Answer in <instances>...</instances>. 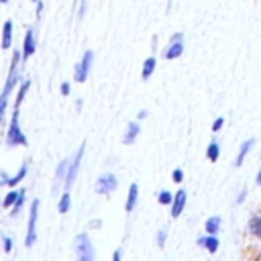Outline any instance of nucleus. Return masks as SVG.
Here are the masks:
<instances>
[{
    "mask_svg": "<svg viewBox=\"0 0 261 261\" xmlns=\"http://www.w3.org/2000/svg\"><path fill=\"white\" fill-rule=\"evenodd\" d=\"M6 143H8V147H14V145H27V137H24V135L20 133V128H18V108H16L14 114H12V120H10V126H8Z\"/></svg>",
    "mask_w": 261,
    "mask_h": 261,
    "instance_id": "1",
    "label": "nucleus"
},
{
    "mask_svg": "<svg viewBox=\"0 0 261 261\" xmlns=\"http://www.w3.org/2000/svg\"><path fill=\"white\" fill-rule=\"evenodd\" d=\"M18 59H20V55L14 53L12 63H10V73H8V80H6V86H4V92H2V96H0V122H2V116H4V108H6L8 94H10L12 86H14V71H16V63H18Z\"/></svg>",
    "mask_w": 261,
    "mask_h": 261,
    "instance_id": "2",
    "label": "nucleus"
},
{
    "mask_svg": "<svg viewBox=\"0 0 261 261\" xmlns=\"http://www.w3.org/2000/svg\"><path fill=\"white\" fill-rule=\"evenodd\" d=\"M75 251H77V257L82 261H92L94 251H92V243H90L88 234H84V232L77 234V239H75Z\"/></svg>",
    "mask_w": 261,
    "mask_h": 261,
    "instance_id": "3",
    "label": "nucleus"
},
{
    "mask_svg": "<svg viewBox=\"0 0 261 261\" xmlns=\"http://www.w3.org/2000/svg\"><path fill=\"white\" fill-rule=\"evenodd\" d=\"M37 212H39V200H33L31 204V216H29V228H27V241L24 245L31 247L35 243V237H37Z\"/></svg>",
    "mask_w": 261,
    "mask_h": 261,
    "instance_id": "4",
    "label": "nucleus"
},
{
    "mask_svg": "<svg viewBox=\"0 0 261 261\" xmlns=\"http://www.w3.org/2000/svg\"><path fill=\"white\" fill-rule=\"evenodd\" d=\"M92 57H94V53L92 51H86L84 53V59L75 65V82H84L86 80V75H88V71H90V65H92Z\"/></svg>",
    "mask_w": 261,
    "mask_h": 261,
    "instance_id": "5",
    "label": "nucleus"
},
{
    "mask_svg": "<svg viewBox=\"0 0 261 261\" xmlns=\"http://www.w3.org/2000/svg\"><path fill=\"white\" fill-rule=\"evenodd\" d=\"M84 147H86V145H82V147L77 149V153L73 155V159L69 161V171H67V175H65V188H69V186L73 184V179H75V173H77V167H80V159H82V155H84Z\"/></svg>",
    "mask_w": 261,
    "mask_h": 261,
    "instance_id": "6",
    "label": "nucleus"
},
{
    "mask_svg": "<svg viewBox=\"0 0 261 261\" xmlns=\"http://www.w3.org/2000/svg\"><path fill=\"white\" fill-rule=\"evenodd\" d=\"M114 188H116V177L112 173L100 175V179L96 184V192L98 194H110V192H114Z\"/></svg>",
    "mask_w": 261,
    "mask_h": 261,
    "instance_id": "7",
    "label": "nucleus"
},
{
    "mask_svg": "<svg viewBox=\"0 0 261 261\" xmlns=\"http://www.w3.org/2000/svg\"><path fill=\"white\" fill-rule=\"evenodd\" d=\"M33 51H35V33L29 29L27 33H24V45H22V57L24 59H29L31 55H33Z\"/></svg>",
    "mask_w": 261,
    "mask_h": 261,
    "instance_id": "8",
    "label": "nucleus"
},
{
    "mask_svg": "<svg viewBox=\"0 0 261 261\" xmlns=\"http://www.w3.org/2000/svg\"><path fill=\"white\" fill-rule=\"evenodd\" d=\"M184 204H186V192L179 190L175 196H173V202H171V216H179V212L184 210Z\"/></svg>",
    "mask_w": 261,
    "mask_h": 261,
    "instance_id": "9",
    "label": "nucleus"
},
{
    "mask_svg": "<svg viewBox=\"0 0 261 261\" xmlns=\"http://www.w3.org/2000/svg\"><path fill=\"white\" fill-rule=\"evenodd\" d=\"M184 53V45H181V39H173V43L169 45V49L165 51V57L167 59H173V57H179Z\"/></svg>",
    "mask_w": 261,
    "mask_h": 261,
    "instance_id": "10",
    "label": "nucleus"
},
{
    "mask_svg": "<svg viewBox=\"0 0 261 261\" xmlns=\"http://www.w3.org/2000/svg\"><path fill=\"white\" fill-rule=\"evenodd\" d=\"M139 130H141V128H139L137 122H128V126H126V135L122 137V143H124V145H130V143L135 141V137L139 135Z\"/></svg>",
    "mask_w": 261,
    "mask_h": 261,
    "instance_id": "11",
    "label": "nucleus"
},
{
    "mask_svg": "<svg viewBox=\"0 0 261 261\" xmlns=\"http://www.w3.org/2000/svg\"><path fill=\"white\" fill-rule=\"evenodd\" d=\"M10 41H12V22L6 20L4 22V29H2V49H8L10 47Z\"/></svg>",
    "mask_w": 261,
    "mask_h": 261,
    "instance_id": "12",
    "label": "nucleus"
},
{
    "mask_svg": "<svg viewBox=\"0 0 261 261\" xmlns=\"http://www.w3.org/2000/svg\"><path fill=\"white\" fill-rule=\"evenodd\" d=\"M251 147H253V139H249V141H245V143L241 145V151H239V155H237V159H234V165H237V167L243 163V159H245V155L249 153Z\"/></svg>",
    "mask_w": 261,
    "mask_h": 261,
    "instance_id": "13",
    "label": "nucleus"
},
{
    "mask_svg": "<svg viewBox=\"0 0 261 261\" xmlns=\"http://www.w3.org/2000/svg\"><path fill=\"white\" fill-rule=\"evenodd\" d=\"M137 194H139V188H137V184H133V186H130V190H128V200H126V212H130V210L135 208V202H137Z\"/></svg>",
    "mask_w": 261,
    "mask_h": 261,
    "instance_id": "14",
    "label": "nucleus"
},
{
    "mask_svg": "<svg viewBox=\"0 0 261 261\" xmlns=\"http://www.w3.org/2000/svg\"><path fill=\"white\" fill-rule=\"evenodd\" d=\"M153 69H155V57H149L145 61V65H143V80H149L151 73H153Z\"/></svg>",
    "mask_w": 261,
    "mask_h": 261,
    "instance_id": "15",
    "label": "nucleus"
},
{
    "mask_svg": "<svg viewBox=\"0 0 261 261\" xmlns=\"http://www.w3.org/2000/svg\"><path fill=\"white\" fill-rule=\"evenodd\" d=\"M249 230L261 239V216H253V218H251V222H249Z\"/></svg>",
    "mask_w": 261,
    "mask_h": 261,
    "instance_id": "16",
    "label": "nucleus"
},
{
    "mask_svg": "<svg viewBox=\"0 0 261 261\" xmlns=\"http://www.w3.org/2000/svg\"><path fill=\"white\" fill-rule=\"evenodd\" d=\"M218 228H220V216H212V218H208V222H206V230H208L210 234H214Z\"/></svg>",
    "mask_w": 261,
    "mask_h": 261,
    "instance_id": "17",
    "label": "nucleus"
},
{
    "mask_svg": "<svg viewBox=\"0 0 261 261\" xmlns=\"http://www.w3.org/2000/svg\"><path fill=\"white\" fill-rule=\"evenodd\" d=\"M24 175H27V163L20 167V171H18L14 177H8V179H6V184H8V186H14V184H18V181H20Z\"/></svg>",
    "mask_w": 261,
    "mask_h": 261,
    "instance_id": "18",
    "label": "nucleus"
},
{
    "mask_svg": "<svg viewBox=\"0 0 261 261\" xmlns=\"http://www.w3.org/2000/svg\"><path fill=\"white\" fill-rule=\"evenodd\" d=\"M200 245H204L210 253H214L216 249H218V241L214 239V237H208V239H204V241H200Z\"/></svg>",
    "mask_w": 261,
    "mask_h": 261,
    "instance_id": "19",
    "label": "nucleus"
},
{
    "mask_svg": "<svg viewBox=\"0 0 261 261\" xmlns=\"http://www.w3.org/2000/svg\"><path fill=\"white\" fill-rule=\"evenodd\" d=\"M218 151H220L218 143H210V147H208V159L210 161H216L218 159Z\"/></svg>",
    "mask_w": 261,
    "mask_h": 261,
    "instance_id": "20",
    "label": "nucleus"
},
{
    "mask_svg": "<svg viewBox=\"0 0 261 261\" xmlns=\"http://www.w3.org/2000/svg\"><path fill=\"white\" fill-rule=\"evenodd\" d=\"M18 194H20V192H8V194H6V198H4V206H6V208H8V206H12V204L18 200Z\"/></svg>",
    "mask_w": 261,
    "mask_h": 261,
    "instance_id": "21",
    "label": "nucleus"
},
{
    "mask_svg": "<svg viewBox=\"0 0 261 261\" xmlns=\"http://www.w3.org/2000/svg\"><path fill=\"white\" fill-rule=\"evenodd\" d=\"M67 208H69V194H63L59 200V212L63 214V212H67Z\"/></svg>",
    "mask_w": 261,
    "mask_h": 261,
    "instance_id": "22",
    "label": "nucleus"
},
{
    "mask_svg": "<svg viewBox=\"0 0 261 261\" xmlns=\"http://www.w3.org/2000/svg\"><path fill=\"white\" fill-rule=\"evenodd\" d=\"M22 198H24V190L18 194V200L14 202V212H12V216H16V214H18V210H20V206H22Z\"/></svg>",
    "mask_w": 261,
    "mask_h": 261,
    "instance_id": "23",
    "label": "nucleus"
},
{
    "mask_svg": "<svg viewBox=\"0 0 261 261\" xmlns=\"http://www.w3.org/2000/svg\"><path fill=\"white\" fill-rule=\"evenodd\" d=\"M171 198H173V196H171L169 192H161V194H159V202H161V204H169Z\"/></svg>",
    "mask_w": 261,
    "mask_h": 261,
    "instance_id": "24",
    "label": "nucleus"
},
{
    "mask_svg": "<svg viewBox=\"0 0 261 261\" xmlns=\"http://www.w3.org/2000/svg\"><path fill=\"white\" fill-rule=\"evenodd\" d=\"M165 237H167V230L163 228V230H159V234H157V245L159 247H163L165 245Z\"/></svg>",
    "mask_w": 261,
    "mask_h": 261,
    "instance_id": "25",
    "label": "nucleus"
},
{
    "mask_svg": "<svg viewBox=\"0 0 261 261\" xmlns=\"http://www.w3.org/2000/svg\"><path fill=\"white\" fill-rule=\"evenodd\" d=\"M67 165H69V161H63V163L57 167V179H61V177H63V171H65V167H67Z\"/></svg>",
    "mask_w": 261,
    "mask_h": 261,
    "instance_id": "26",
    "label": "nucleus"
},
{
    "mask_svg": "<svg viewBox=\"0 0 261 261\" xmlns=\"http://www.w3.org/2000/svg\"><path fill=\"white\" fill-rule=\"evenodd\" d=\"M222 122H224V120H222V118H216V120H214V124H212V130H214V133H216V130H218V128H220V126H222Z\"/></svg>",
    "mask_w": 261,
    "mask_h": 261,
    "instance_id": "27",
    "label": "nucleus"
},
{
    "mask_svg": "<svg viewBox=\"0 0 261 261\" xmlns=\"http://www.w3.org/2000/svg\"><path fill=\"white\" fill-rule=\"evenodd\" d=\"M181 177H184L181 169H175V171H173V181H181Z\"/></svg>",
    "mask_w": 261,
    "mask_h": 261,
    "instance_id": "28",
    "label": "nucleus"
},
{
    "mask_svg": "<svg viewBox=\"0 0 261 261\" xmlns=\"http://www.w3.org/2000/svg\"><path fill=\"white\" fill-rule=\"evenodd\" d=\"M12 249V241L8 237H4V251H10Z\"/></svg>",
    "mask_w": 261,
    "mask_h": 261,
    "instance_id": "29",
    "label": "nucleus"
},
{
    "mask_svg": "<svg viewBox=\"0 0 261 261\" xmlns=\"http://www.w3.org/2000/svg\"><path fill=\"white\" fill-rule=\"evenodd\" d=\"M61 94H69V84H63L61 86Z\"/></svg>",
    "mask_w": 261,
    "mask_h": 261,
    "instance_id": "30",
    "label": "nucleus"
},
{
    "mask_svg": "<svg viewBox=\"0 0 261 261\" xmlns=\"http://www.w3.org/2000/svg\"><path fill=\"white\" fill-rule=\"evenodd\" d=\"M257 184H261V169H259V173H257Z\"/></svg>",
    "mask_w": 261,
    "mask_h": 261,
    "instance_id": "31",
    "label": "nucleus"
},
{
    "mask_svg": "<svg viewBox=\"0 0 261 261\" xmlns=\"http://www.w3.org/2000/svg\"><path fill=\"white\" fill-rule=\"evenodd\" d=\"M0 2H6V0H0Z\"/></svg>",
    "mask_w": 261,
    "mask_h": 261,
    "instance_id": "32",
    "label": "nucleus"
}]
</instances>
